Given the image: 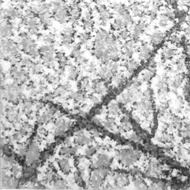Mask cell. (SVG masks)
<instances>
[{"mask_svg": "<svg viewBox=\"0 0 190 190\" xmlns=\"http://www.w3.org/2000/svg\"><path fill=\"white\" fill-rule=\"evenodd\" d=\"M57 51L56 44H44L39 48V58L44 66L48 69H55L57 60L55 53Z\"/></svg>", "mask_w": 190, "mask_h": 190, "instance_id": "6", "label": "cell"}, {"mask_svg": "<svg viewBox=\"0 0 190 190\" xmlns=\"http://www.w3.org/2000/svg\"><path fill=\"white\" fill-rule=\"evenodd\" d=\"M185 53L187 56V59H188L190 62V45H187L185 48Z\"/></svg>", "mask_w": 190, "mask_h": 190, "instance_id": "30", "label": "cell"}, {"mask_svg": "<svg viewBox=\"0 0 190 190\" xmlns=\"http://www.w3.org/2000/svg\"><path fill=\"white\" fill-rule=\"evenodd\" d=\"M2 2H4V0H1V5H2Z\"/></svg>", "mask_w": 190, "mask_h": 190, "instance_id": "38", "label": "cell"}, {"mask_svg": "<svg viewBox=\"0 0 190 190\" xmlns=\"http://www.w3.org/2000/svg\"><path fill=\"white\" fill-rule=\"evenodd\" d=\"M81 4H70L69 5V22L71 23L73 26L78 23L79 21L82 19V7Z\"/></svg>", "mask_w": 190, "mask_h": 190, "instance_id": "12", "label": "cell"}, {"mask_svg": "<svg viewBox=\"0 0 190 190\" xmlns=\"http://www.w3.org/2000/svg\"><path fill=\"white\" fill-rule=\"evenodd\" d=\"M24 12L15 6L2 8L1 10V20H12L14 19L20 20L24 16Z\"/></svg>", "mask_w": 190, "mask_h": 190, "instance_id": "9", "label": "cell"}, {"mask_svg": "<svg viewBox=\"0 0 190 190\" xmlns=\"http://www.w3.org/2000/svg\"><path fill=\"white\" fill-rule=\"evenodd\" d=\"M110 8L117 16L121 17L130 25H134L135 23L132 15L129 12V7L121 2H113L110 5Z\"/></svg>", "mask_w": 190, "mask_h": 190, "instance_id": "7", "label": "cell"}, {"mask_svg": "<svg viewBox=\"0 0 190 190\" xmlns=\"http://www.w3.org/2000/svg\"><path fill=\"white\" fill-rule=\"evenodd\" d=\"M96 6L98 13L99 20L100 23L103 26H106L113 17L112 11L105 5L102 4L101 0H98Z\"/></svg>", "mask_w": 190, "mask_h": 190, "instance_id": "11", "label": "cell"}, {"mask_svg": "<svg viewBox=\"0 0 190 190\" xmlns=\"http://www.w3.org/2000/svg\"><path fill=\"white\" fill-rule=\"evenodd\" d=\"M70 4H81L84 0H69Z\"/></svg>", "mask_w": 190, "mask_h": 190, "instance_id": "33", "label": "cell"}, {"mask_svg": "<svg viewBox=\"0 0 190 190\" xmlns=\"http://www.w3.org/2000/svg\"><path fill=\"white\" fill-rule=\"evenodd\" d=\"M157 1H160V2H161V1H162V0H157Z\"/></svg>", "mask_w": 190, "mask_h": 190, "instance_id": "40", "label": "cell"}, {"mask_svg": "<svg viewBox=\"0 0 190 190\" xmlns=\"http://www.w3.org/2000/svg\"><path fill=\"white\" fill-rule=\"evenodd\" d=\"M117 37L119 41H127L131 37L130 30L128 28H124L118 31Z\"/></svg>", "mask_w": 190, "mask_h": 190, "instance_id": "23", "label": "cell"}, {"mask_svg": "<svg viewBox=\"0 0 190 190\" xmlns=\"http://www.w3.org/2000/svg\"><path fill=\"white\" fill-rule=\"evenodd\" d=\"M56 34L52 32H50L42 36V40L45 44H56Z\"/></svg>", "mask_w": 190, "mask_h": 190, "instance_id": "22", "label": "cell"}, {"mask_svg": "<svg viewBox=\"0 0 190 190\" xmlns=\"http://www.w3.org/2000/svg\"><path fill=\"white\" fill-rule=\"evenodd\" d=\"M82 46L78 42L74 44L71 48L70 57L74 59V61L78 66L88 65V59L84 56V52L82 50Z\"/></svg>", "mask_w": 190, "mask_h": 190, "instance_id": "10", "label": "cell"}, {"mask_svg": "<svg viewBox=\"0 0 190 190\" xmlns=\"http://www.w3.org/2000/svg\"><path fill=\"white\" fill-rule=\"evenodd\" d=\"M27 31L19 32L16 41L20 45L21 51L34 60L39 58V48L33 37Z\"/></svg>", "mask_w": 190, "mask_h": 190, "instance_id": "2", "label": "cell"}, {"mask_svg": "<svg viewBox=\"0 0 190 190\" xmlns=\"http://www.w3.org/2000/svg\"><path fill=\"white\" fill-rule=\"evenodd\" d=\"M154 73H153L151 71H148L146 73H144L143 75V80L144 82H148L150 81V80L153 77Z\"/></svg>", "mask_w": 190, "mask_h": 190, "instance_id": "29", "label": "cell"}, {"mask_svg": "<svg viewBox=\"0 0 190 190\" xmlns=\"http://www.w3.org/2000/svg\"><path fill=\"white\" fill-rule=\"evenodd\" d=\"M32 1L35 2H36L37 4H39V3H41V2H42L46 1V0H32Z\"/></svg>", "mask_w": 190, "mask_h": 190, "instance_id": "37", "label": "cell"}, {"mask_svg": "<svg viewBox=\"0 0 190 190\" xmlns=\"http://www.w3.org/2000/svg\"><path fill=\"white\" fill-rule=\"evenodd\" d=\"M185 34L186 37L190 38V26H187L185 29Z\"/></svg>", "mask_w": 190, "mask_h": 190, "instance_id": "31", "label": "cell"}, {"mask_svg": "<svg viewBox=\"0 0 190 190\" xmlns=\"http://www.w3.org/2000/svg\"><path fill=\"white\" fill-rule=\"evenodd\" d=\"M163 14H165L167 17H168L171 20L173 21L175 16V14L174 11L171 10L170 8H166Z\"/></svg>", "mask_w": 190, "mask_h": 190, "instance_id": "28", "label": "cell"}, {"mask_svg": "<svg viewBox=\"0 0 190 190\" xmlns=\"http://www.w3.org/2000/svg\"><path fill=\"white\" fill-rule=\"evenodd\" d=\"M12 4L21 9H24V7L27 5L28 0H10Z\"/></svg>", "mask_w": 190, "mask_h": 190, "instance_id": "26", "label": "cell"}, {"mask_svg": "<svg viewBox=\"0 0 190 190\" xmlns=\"http://www.w3.org/2000/svg\"><path fill=\"white\" fill-rule=\"evenodd\" d=\"M52 15L55 21L64 25L69 22V5L65 0H52Z\"/></svg>", "mask_w": 190, "mask_h": 190, "instance_id": "5", "label": "cell"}, {"mask_svg": "<svg viewBox=\"0 0 190 190\" xmlns=\"http://www.w3.org/2000/svg\"><path fill=\"white\" fill-rule=\"evenodd\" d=\"M20 26L25 28L32 35L38 36L40 35L41 27L39 20L37 14L31 8L24 12L23 17L20 20Z\"/></svg>", "mask_w": 190, "mask_h": 190, "instance_id": "4", "label": "cell"}, {"mask_svg": "<svg viewBox=\"0 0 190 190\" xmlns=\"http://www.w3.org/2000/svg\"><path fill=\"white\" fill-rule=\"evenodd\" d=\"M31 8L37 14L41 29L47 30L52 27L54 20L52 15L51 2H47L46 1L37 4Z\"/></svg>", "mask_w": 190, "mask_h": 190, "instance_id": "3", "label": "cell"}, {"mask_svg": "<svg viewBox=\"0 0 190 190\" xmlns=\"http://www.w3.org/2000/svg\"><path fill=\"white\" fill-rule=\"evenodd\" d=\"M165 84V82H163V80H161V81H160V82H158V84H157V86H158V88L162 89L163 87H164Z\"/></svg>", "mask_w": 190, "mask_h": 190, "instance_id": "34", "label": "cell"}, {"mask_svg": "<svg viewBox=\"0 0 190 190\" xmlns=\"http://www.w3.org/2000/svg\"><path fill=\"white\" fill-rule=\"evenodd\" d=\"M1 59L6 61L10 62L11 64H16L22 56L20 45L16 41L11 39H1Z\"/></svg>", "mask_w": 190, "mask_h": 190, "instance_id": "1", "label": "cell"}, {"mask_svg": "<svg viewBox=\"0 0 190 190\" xmlns=\"http://www.w3.org/2000/svg\"><path fill=\"white\" fill-rule=\"evenodd\" d=\"M176 178L177 180H182V178H183V176L181 175H180V174H178L177 175Z\"/></svg>", "mask_w": 190, "mask_h": 190, "instance_id": "36", "label": "cell"}, {"mask_svg": "<svg viewBox=\"0 0 190 190\" xmlns=\"http://www.w3.org/2000/svg\"><path fill=\"white\" fill-rule=\"evenodd\" d=\"M82 26L85 31H90L94 27V21L93 19V12L90 8L88 7L83 14L81 19Z\"/></svg>", "mask_w": 190, "mask_h": 190, "instance_id": "14", "label": "cell"}, {"mask_svg": "<svg viewBox=\"0 0 190 190\" xmlns=\"http://www.w3.org/2000/svg\"><path fill=\"white\" fill-rule=\"evenodd\" d=\"M146 28V24L144 20L141 19L137 24L133 25L132 32L131 33V39L137 42L139 40V37Z\"/></svg>", "mask_w": 190, "mask_h": 190, "instance_id": "16", "label": "cell"}, {"mask_svg": "<svg viewBox=\"0 0 190 190\" xmlns=\"http://www.w3.org/2000/svg\"><path fill=\"white\" fill-rule=\"evenodd\" d=\"M78 43L80 45L83 46H85L88 43L92 38V35L90 33V31H85L84 32H82L81 33L79 34Z\"/></svg>", "mask_w": 190, "mask_h": 190, "instance_id": "21", "label": "cell"}, {"mask_svg": "<svg viewBox=\"0 0 190 190\" xmlns=\"http://www.w3.org/2000/svg\"><path fill=\"white\" fill-rule=\"evenodd\" d=\"M129 1H131V0H129Z\"/></svg>", "mask_w": 190, "mask_h": 190, "instance_id": "41", "label": "cell"}, {"mask_svg": "<svg viewBox=\"0 0 190 190\" xmlns=\"http://www.w3.org/2000/svg\"><path fill=\"white\" fill-rule=\"evenodd\" d=\"M141 3L138 1H134L129 5V9L131 10L132 15L134 17H141L142 15V10L141 8Z\"/></svg>", "mask_w": 190, "mask_h": 190, "instance_id": "20", "label": "cell"}, {"mask_svg": "<svg viewBox=\"0 0 190 190\" xmlns=\"http://www.w3.org/2000/svg\"><path fill=\"white\" fill-rule=\"evenodd\" d=\"M15 25L12 20H1V38L11 39L15 32Z\"/></svg>", "mask_w": 190, "mask_h": 190, "instance_id": "13", "label": "cell"}, {"mask_svg": "<svg viewBox=\"0 0 190 190\" xmlns=\"http://www.w3.org/2000/svg\"><path fill=\"white\" fill-rule=\"evenodd\" d=\"M143 94L145 97L146 96H152V91L149 89H147L146 90L144 91Z\"/></svg>", "mask_w": 190, "mask_h": 190, "instance_id": "32", "label": "cell"}, {"mask_svg": "<svg viewBox=\"0 0 190 190\" xmlns=\"http://www.w3.org/2000/svg\"><path fill=\"white\" fill-rule=\"evenodd\" d=\"M171 22H172L168 17L164 14H161L160 16V19L158 22V26L162 29H166L169 26Z\"/></svg>", "mask_w": 190, "mask_h": 190, "instance_id": "25", "label": "cell"}, {"mask_svg": "<svg viewBox=\"0 0 190 190\" xmlns=\"http://www.w3.org/2000/svg\"><path fill=\"white\" fill-rule=\"evenodd\" d=\"M137 137H138V136H137L135 134H133L132 136H131L130 139L132 141H137Z\"/></svg>", "mask_w": 190, "mask_h": 190, "instance_id": "35", "label": "cell"}, {"mask_svg": "<svg viewBox=\"0 0 190 190\" xmlns=\"http://www.w3.org/2000/svg\"><path fill=\"white\" fill-rule=\"evenodd\" d=\"M136 43L132 39L128 40L124 42L122 45V58L125 59H129L132 58L133 55L135 53Z\"/></svg>", "mask_w": 190, "mask_h": 190, "instance_id": "15", "label": "cell"}, {"mask_svg": "<svg viewBox=\"0 0 190 190\" xmlns=\"http://www.w3.org/2000/svg\"><path fill=\"white\" fill-rule=\"evenodd\" d=\"M169 39H170V42L173 44L180 45L181 44L182 41L181 37H180L176 34H173L170 35Z\"/></svg>", "mask_w": 190, "mask_h": 190, "instance_id": "27", "label": "cell"}, {"mask_svg": "<svg viewBox=\"0 0 190 190\" xmlns=\"http://www.w3.org/2000/svg\"><path fill=\"white\" fill-rule=\"evenodd\" d=\"M107 1H115V0H107Z\"/></svg>", "mask_w": 190, "mask_h": 190, "instance_id": "39", "label": "cell"}, {"mask_svg": "<svg viewBox=\"0 0 190 190\" xmlns=\"http://www.w3.org/2000/svg\"><path fill=\"white\" fill-rule=\"evenodd\" d=\"M131 25L129 23L124 20L121 17L117 16L114 19L110 24V29L114 31H119L124 28H127Z\"/></svg>", "mask_w": 190, "mask_h": 190, "instance_id": "18", "label": "cell"}, {"mask_svg": "<svg viewBox=\"0 0 190 190\" xmlns=\"http://www.w3.org/2000/svg\"><path fill=\"white\" fill-rule=\"evenodd\" d=\"M177 54V50L172 48H169L168 46H165L162 51V58H165L166 60L173 58Z\"/></svg>", "mask_w": 190, "mask_h": 190, "instance_id": "24", "label": "cell"}, {"mask_svg": "<svg viewBox=\"0 0 190 190\" xmlns=\"http://www.w3.org/2000/svg\"><path fill=\"white\" fill-rule=\"evenodd\" d=\"M75 27L74 26L65 28L60 32V41L63 47L67 49H71L74 44L75 36L76 35Z\"/></svg>", "mask_w": 190, "mask_h": 190, "instance_id": "8", "label": "cell"}, {"mask_svg": "<svg viewBox=\"0 0 190 190\" xmlns=\"http://www.w3.org/2000/svg\"><path fill=\"white\" fill-rule=\"evenodd\" d=\"M153 50L149 45L147 44H143L139 50V58L144 61H148L153 55Z\"/></svg>", "mask_w": 190, "mask_h": 190, "instance_id": "17", "label": "cell"}, {"mask_svg": "<svg viewBox=\"0 0 190 190\" xmlns=\"http://www.w3.org/2000/svg\"><path fill=\"white\" fill-rule=\"evenodd\" d=\"M166 37V34L162 31H157L152 33L149 36V39L153 45H158L163 42Z\"/></svg>", "mask_w": 190, "mask_h": 190, "instance_id": "19", "label": "cell"}]
</instances>
